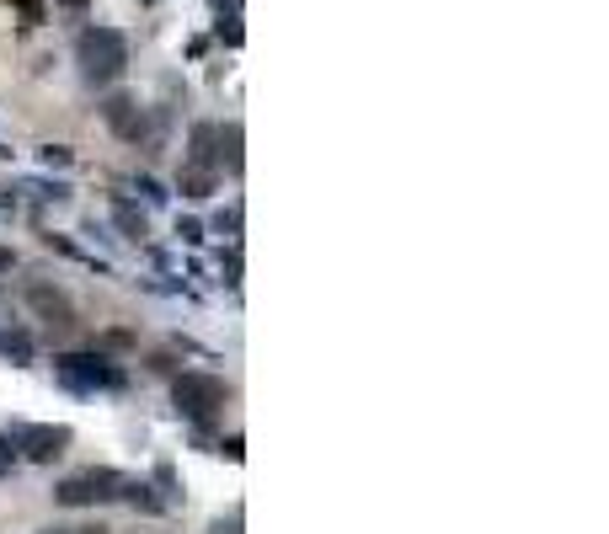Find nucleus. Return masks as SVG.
I'll return each mask as SVG.
<instances>
[{"mask_svg": "<svg viewBox=\"0 0 609 534\" xmlns=\"http://www.w3.org/2000/svg\"><path fill=\"white\" fill-rule=\"evenodd\" d=\"M75 65L91 86H107L118 81L123 70H129V38L118 33V27H86L81 38H75Z\"/></svg>", "mask_w": 609, "mask_h": 534, "instance_id": "nucleus-1", "label": "nucleus"}, {"mask_svg": "<svg viewBox=\"0 0 609 534\" xmlns=\"http://www.w3.org/2000/svg\"><path fill=\"white\" fill-rule=\"evenodd\" d=\"M123 470L113 465H86V470H75V476H65L54 486V502L59 508H97V502H113L123 492Z\"/></svg>", "mask_w": 609, "mask_h": 534, "instance_id": "nucleus-2", "label": "nucleus"}, {"mask_svg": "<svg viewBox=\"0 0 609 534\" xmlns=\"http://www.w3.org/2000/svg\"><path fill=\"white\" fill-rule=\"evenodd\" d=\"M171 401H177V412L187 422H214L220 417V406L230 401V385L220 374H177V385H171Z\"/></svg>", "mask_w": 609, "mask_h": 534, "instance_id": "nucleus-3", "label": "nucleus"}, {"mask_svg": "<svg viewBox=\"0 0 609 534\" xmlns=\"http://www.w3.org/2000/svg\"><path fill=\"white\" fill-rule=\"evenodd\" d=\"M54 369H59V380H65L75 396H91V390H123V385H129V374H123L107 353H65Z\"/></svg>", "mask_w": 609, "mask_h": 534, "instance_id": "nucleus-4", "label": "nucleus"}, {"mask_svg": "<svg viewBox=\"0 0 609 534\" xmlns=\"http://www.w3.org/2000/svg\"><path fill=\"white\" fill-rule=\"evenodd\" d=\"M70 428L65 422H17L11 428V444H17V454L22 460H33V465H54L59 454L70 449Z\"/></svg>", "mask_w": 609, "mask_h": 534, "instance_id": "nucleus-5", "label": "nucleus"}, {"mask_svg": "<svg viewBox=\"0 0 609 534\" xmlns=\"http://www.w3.org/2000/svg\"><path fill=\"white\" fill-rule=\"evenodd\" d=\"M102 118H107V129H113L123 145H145V134H150V118H145V107H139L129 91H113V97L102 102Z\"/></svg>", "mask_w": 609, "mask_h": 534, "instance_id": "nucleus-6", "label": "nucleus"}, {"mask_svg": "<svg viewBox=\"0 0 609 534\" xmlns=\"http://www.w3.org/2000/svg\"><path fill=\"white\" fill-rule=\"evenodd\" d=\"M27 305H33L49 326H59V332H70V326H75V305H70L59 289H49V284H33V289H27Z\"/></svg>", "mask_w": 609, "mask_h": 534, "instance_id": "nucleus-7", "label": "nucleus"}, {"mask_svg": "<svg viewBox=\"0 0 609 534\" xmlns=\"http://www.w3.org/2000/svg\"><path fill=\"white\" fill-rule=\"evenodd\" d=\"M187 166H198V171L220 166V123H193V134H187Z\"/></svg>", "mask_w": 609, "mask_h": 534, "instance_id": "nucleus-8", "label": "nucleus"}, {"mask_svg": "<svg viewBox=\"0 0 609 534\" xmlns=\"http://www.w3.org/2000/svg\"><path fill=\"white\" fill-rule=\"evenodd\" d=\"M0 358H6V364H33L38 358V337L27 332V326H6V332H0Z\"/></svg>", "mask_w": 609, "mask_h": 534, "instance_id": "nucleus-9", "label": "nucleus"}, {"mask_svg": "<svg viewBox=\"0 0 609 534\" xmlns=\"http://www.w3.org/2000/svg\"><path fill=\"white\" fill-rule=\"evenodd\" d=\"M113 225L123 230V241H145L150 235V225H145V214L134 209L129 198H113Z\"/></svg>", "mask_w": 609, "mask_h": 534, "instance_id": "nucleus-10", "label": "nucleus"}, {"mask_svg": "<svg viewBox=\"0 0 609 534\" xmlns=\"http://www.w3.org/2000/svg\"><path fill=\"white\" fill-rule=\"evenodd\" d=\"M118 497H123V502H134L139 513H166V497L155 492L150 481H123V492H118Z\"/></svg>", "mask_w": 609, "mask_h": 534, "instance_id": "nucleus-11", "label": "nucleus"}, {"mask_svg": "<svg viewBox=\"0 0 609 534\" xmlns=\"http://www.w3.org/2000/svg\"><path fill=\"white\" fill-rule=\"evenodd\" d=\"M220 166L225 171H241L246 155H241V123H225L220 129Z\"/></svg>", "mask_w": 609, "mask_h": 534, "instance_id": "nucleus-12", "label": "nucleus"}, {"mask_svg": "<svg viewBox=\"0 0 609 534\" xmlns=\"http://www.w3.org/2000/svg\"><path fill=\"white\" fill-rule=\"evenodd\" d=\"M182 193H187V198H209V193H214V171L182 166Z\"/></svg>", "mask_w": 609, "mask_h": 534, "instance_id": "nucleus-13", "label": "nucleus"}, {"mask_svg": "<svg viewBox=\"0 0 609 534\" xmlns=\"http://www.w3.org/2000/svg\"><path fill=\"white\" fill-rule=\"evenodd\" d=\"M38 161L49 166V171H65V166L75 161V150H70V145H43V150H38Z\"/></svg>", "mask_w": 609, "mask_h": 534, "instance_id": "nucleus-14", "label": "nucleus"}, {"mask_svg": "<svg viewBox=\"0 0 609 534\" xmlns=\"http://www.w3.org/2000/svg\"><path fill=\"white\" fill-rule=\"evenodd\" d=\"M17 444H11V433H0V476H11V470H17Z\"/></svg>", "mask_w": 609, "mask_h": 534, "instance_id": "nucleus-15", "label": "nucleus"}, {"mask_svg": "<svg viewBox=\"0 0 609 534\" xmlns=\"http://www.w3.org/2000/svg\"><path fill=\"white\" fill-rule=\"evenodd\" d=\"M139 193H145V203H166V187L155 177H139Z\"/></svg>", "mask_w": 609, "mask_h": 534, "instance_id": "nucleus-16", "label": "nucleus"}, {"mask_svg": "<svg viewBox=\"0 0 609 534\" xmlns=\"http://www.w3.org/2000/svg\"><path fill=\"white\" fill-rule=\"evenodd\" d=\"M177 235H182L187 246H198V241H203V225H198V219H182V225H177Z\"/></svg>", "mask_w": 609, "mask_h": 534, "instance_id": "nucleus-17", "label": "nucleus"}, {"mask_svg": "<svg viewBox=\"0 0 609 534\" xmlns=\"http://www.w3.org/2000/svg\"><path fill=\"white\" fill-rule=\"evenodd\" d=\"M209 534H241V513H230V518H214V529Z\"/></svg>", "mask_w": 609, "mask_h": 534, "instance_id": "nucleus-18", "label": "nucleus"}, {"mask_svg": "<svg viewBox=\"0 0 609 534\" xmlns=\"http://www.w3.org/2000/svg\"><path fill=\"white\" fill-rule=\"evenodd\" d=\"M11 267H17V251H11V246H0V273H11Z\"/></svg>", "mask_w": 609, "mask_h": 534, "instance_id": "nucleus-19", "label": "nucleus"}, {"mask_svg": "<svg viewBox=\"0 0 609 534\" xmlns=\"http://www.w3.org/2000/svg\"><path fill=\"white\" fill-rule=\"evenodd\" d=\"M43 534H107V529L97 524V529H43Z\"/></svg>", "mask_w": 609, "mask_h": 534, "instance_id": "nucleus-20", "label": "nucleus"}, {"mask_svg": "<svg viewBox=\"0 0 609 534\" xmlns=\"http://www.w3.org/2000/svg\"><path fill=\"white\" fill-rule=\"evenodd\" d=\"M17 6L27 11V17H33V11H38V0H17Z\"/></svg>", "mask_w": 609, "mask_h": 534, "instance_id": "nucleus-21", "label": "nucleus"}]
</instances>
